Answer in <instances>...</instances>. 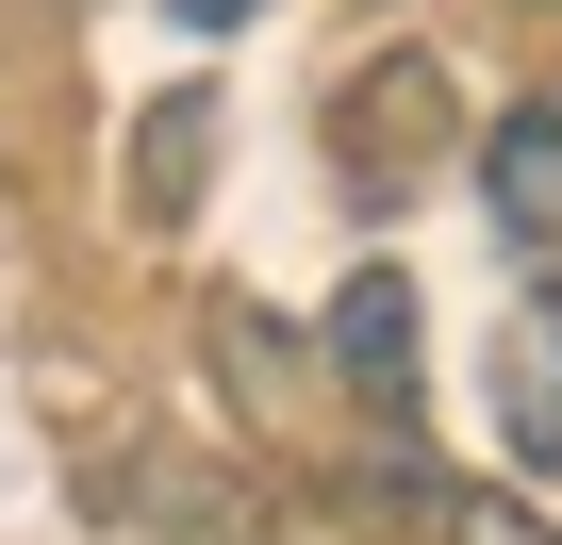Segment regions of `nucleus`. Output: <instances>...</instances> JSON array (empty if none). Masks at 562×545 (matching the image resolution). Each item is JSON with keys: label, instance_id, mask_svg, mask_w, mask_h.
Segmentation results:
<instances>
[{"label": "nucleus", "instance_id": "f257e3e1", "mask_svg": "<svg viewBox=\"0 0 562 545\" xmlns=\"http://www.w3.org/2000/svg\"><path fill=\"white\" fill-rule=\"evenodd\" d=\"M496 446H513V479L562 463V282H513V315H496Z\"/></svg>", "mask_w": 562, "mask_h": 545}, {"label": "nucleus", "instance_id": "f03ea898", "mask_svg": "<svg viewBox=\"0 0 562 545\" xmlns=\"http://www.w3.org/2000/svg\"><path fill=\"white\" fill-rule=\"evenodd\" d=\"M480 198H496V231H513L529 264H562V116H496Z\"/></svg>", "mask_w": 562, "mask_h": 545}, {"label": "nucleus", "instance_id": "7ed1b4c3", "mask_svg": "<svg viewBox=\"0 0 562 545\" xmlns=\"http://www.w3.org/2000/svg\"><path fill=\"white\" fill-rule=\"evenodd\" d=\"M331 348H348V381H414V282H397V264H364V282H348V315H331Z\"/></svg>", "mask_w": 562, "mask_h": 545}]
</instances>
